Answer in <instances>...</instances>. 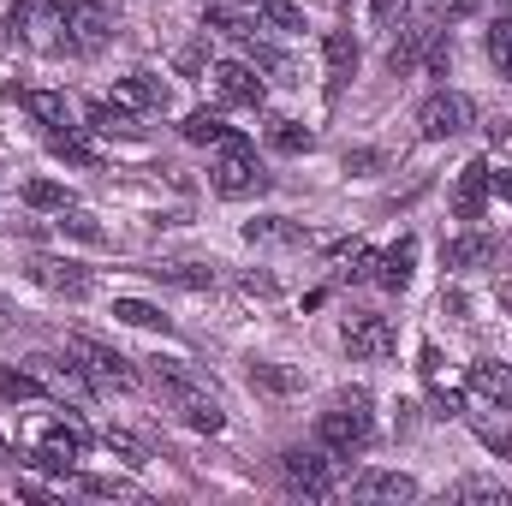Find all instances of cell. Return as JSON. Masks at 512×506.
Instances as JSON below:
<instances>
[{
    "label": "cell",
    "mask_w": 512,
    "mask_h": 506,
    "mask_svg": "<svg viewBox=\"0 0 512 506\" xmlns=\"http://www.w3.org/2000/svg\"><path fill=\"white\" fill-rule=\"evenodd\" d=\"M155 387H161V399L179 411L185 429H203V435H221V429H227V411H221L215 387L197 376L191 364H179V358H155Z\"/></svg>",
    "instance_id": "6da1fadb"
},
{
    "label": "cell",
    "mask_w": 512,
    "mask_h": 506,
    "mask_svg": "<svg viewBox=\"0 0 512 506\" xmlns=\"http://www.w3.org/2000/svg\"><path fill=\"white\" fill-rule=\"evenodd\" d=\"M370 435H376L370 393H340V399H334V411H322V417H316V441H322L334 459L364 453V447H370Z\"/></svg>",
    "instance_id": "7a4b0ae2"
},
{
    "label": "cell",
    "mask_w": 512,
    "mask_h": 506,
    "mask_svg": "<svg viewBox=\"0 0 512 506\" xmlns=\"http://www.w3.org/2000/svg\"><path fill=\"white\" fill-rule=\"evenodd\" d=\"M54 30H60L66 54H102L108 36H114V18H108L102 0H60L54 6Z\"/></svg>",
    "instance_id": "3957f363"
},
{
    "label": "cell",
    "mask_w": 512,
    "mask_h": 506,
    "mask_svg": "<svg viewBox=\"0 0 512 506\" xmlns=\"http://www.w3.org/2000/svg\"><path fill=\"white\" fill-rule=\"evenodd\" d=\"M66 358L84 370V381H90L96 393H131V387H137L131 358H120L114 346H102V340H90V334H72V340H66Z\"/></svg>",
    "instance_id": "277c9868"
},
{
    "label": "cell",
    "mask_w": 512,
    "mask_h": 506,
    "mask_svg": "<svg viewBox=\"0 0 512 506\" xmlns=\"http://www.w3.org/2000/svg\"><path fill=\"white\" fill-rule=\"evenodd\" d=\"M209 185L221 191V197H256V191H268V173H262V161H256V149L233 131L227 143H221V155H215V167H209Z\"/></svg>",
    "instance_id": "5b68a950"
},
{
    "label": "cell",
    "mask_w": 512,
    "mask_h": 506,
    "mask_svg": "<svg viewBox=\"0 0 512 506\" xmlns=\"http://www.w3.org/2000/svg\"><path fill=\"white\" fill-rule=\"evenodd\" d=\"M84 447H90V429H84V423H48V429L36 435V447H30V459H24V465L66 477V471L84 459Z\"/></svg>",
    "instance_id": "8992f818"
},
{
    "label": "cell",
    "mask_w": 512,
    "mask_h": 506,
    "mask_svg": "<svg viewBox=\"0 0 512 506\" xmlns=\"http://www.w3.org/2000/svg\"><path fill=\"white\" fill-rule=\"evenodd\" d=\"M280 483L292 495H304V501H328L334 495V459H328V447L322 453H304V447L280 453Z\"/></svg>",
    "instance_id": "52a82bcc"
},
{
    "label": "cell",
    "mask_w": 512,
    "mask_h": 506,
    "mask_svg": "<svg viewBox=\"0 0 512 506\" xmlns=\"http://www.w3.org/2000/svg\"><path fill=\"white\" fill-rule=\"evenodd\" d=\"M24 370L36 376V387H42L48 399H60V405H66V399H90V393H96L72 358H54V352H30V358H24Z\"/></svg>",
    "instance_id": "ba28073f"
},
{
    "label": "cell",
    "mask_w": 512,
    "mask_h": 506,
    "mask_svg": "<svg viewBox=\"0 0 512 506\" xmlns=\"http://www.w3.org/2000/svg\"><path fill=\"white\" fill-rule=\"evenodd\" d=\"M465 126H471V102L453 96V90H435V96L417 108V131H423V143H453Z\"/></svg>",
    "instance_id": "9c48e42d"
},
{
    "label": "cell",
    "mask_w": 512,
    "mask_h": 506,
    "mask_svg": "<svg viewBox=\"0 0 512 506\" xmlns=\"http://www.w3.org/2000/svg\"><path fill=\"white\" fill-rule=\"evenodd\" d=\"M24 274L42 286V292H60V298H90V268L84 262H72V256H30L24 262Z\"/></svg>",
    "instance_id": "30bf717a"
},
{
    "label": "cell",
    "mask_w": 512,
    "mask_h": 506,
    "mask_svg": "<svg viewBox=\"0 0 512 506\" xmlns=\"http://www.w3.org/2000/svg\"><path fill=\"white\" fill-rule=\"evenodd\" d=\"M399 346V334H393V322L387 316H370V310H352L346 316V352L352 358H364V364H376Z\"/></svg>",
    "instance_id": "8fae6325"
},
{
    "label": "cell",
    "mask_w": 512,
    "mask_h": 506,
    "mask_svg": "<svg viewBox=\"0 0 512 506\" xmlns=\"http://www.w3.org/2000/svg\"><path fill=\"white\" fill-rule=\"evenodd\" d=\"M435 42H441V30L429 24V18H417V24H405V36L387 48V72L393 78H405V72H417L429 54H435Z\"/></svg>",
    "instance_id": "7c38bea8"
},
{
    "label": "cell",
    "mask_w": 512,
    "mask_h": 506,
    "mask_svg": "<svg viewBox=\"0 0 512 506\" xmlns=\"http://www.w3.org/2000/svg\"><path fill=\"white\" fill-rule=\"evenodd\" d=\"M215 90H221V102H233V108H256V102L268 96V84H262V72H256L251 60H221V66H215Z\"/></svg>",
    "instance_id": "4fadbf2b"
},
{
    "label": "cell",
    "mask_w": 512,
    "mask_h": 506,
    "mask_svg": "<svg viewBox=\"0 0 512 506\" xmlns=\"http://www.w3.org/2000/svg\"><path fill=\"white\" fill-rule=\"evenodd\" d=\"M114 102H120V108H131V114H167L173 90H167V84H161L155 72H131V78H120Z\"/></svg>",
    "instance_id": "5bb4252c"
},
{
    "label": "cell",
    "mask_w": 512,
    "mask_h": 506,
    "mask_svg": "<svg viewBox=\"0 0 512 506\" xmlns=\"http://www.w3.org/2000/svg\"><path fill=\"white\" fill-rule=\"evenodd\" d=\"M489 203V161H465L459 167V185H453V215L459 221H477Z\"/></svg>",
    "instance_id": "9a60e30c"
},
{
    "label": "cell",
    "mask_w": 512,
    "mask_h": 506,
    "mask_svg": "<svg viewBox=\"0 0 512 506\" xmlns=\"http://www.w3.org/2000/svg\"><path fill=\"white\" fill-rule=\"evenodd\" d=\"M322 66H328V90H346L352 72H358V42L352 30H328L322 36Z\"/></svg>",
    "instance_id": "2e32d148"
},
{
    "label": "cell",
    "mask_w": 512,
    "mask_h": 506,
    "mask_svg": "<svg viewBox=\"0 0 512 506\" xmlns=\"http://www.w3.org/2000/svg\"><path fill=\"white\" fill-rule=\"evenodd\" d=\"M352 495H364V501H417V483L405 471H358Z\"/></svg>",
    "instance_id": "e0dca14e"
},
{
    "label": "cell",
    "mask_w": 512,
    "mask_h": 506,
    "mask_svg": "<svg viewBox=\"0 0 512 506\" xmlns=\"http://www.w3.org/2000/svg\"><path fill=\"white\" fill-rule=\"evenodd\" d=\"M411 262H417V245H411V239H399L393 251H382V256H376L370 280H376L382 292H405V286H411Z\"/></svg>",
    "instance_id": "ac0fdd59"
},
{
    "label": "cell",
    "mask_w": 512,
    "mask_h": 506,
    "mask_svg": "<svg viewBox=\"0 0 512 506\" xmlns=\"http://www.w3.org/2000/svg\"><path fill=\"white\" fill-rule=\"evenodd\" d=\"M495 233H483V227H471V233H459V239H447V268H483V262H495Z\"/></svg>",
    "instance_id": "d6986e66"
},
{
    "label": "cell",
    "mask_w": 512,
    "mask_h": 506,
    "mask_svg": "<svg viewBox=\"0 0 512 506\" xmlns=\"http://www.w3.org/2000/svg\"><path fill=\"white\" fill-rule=\"evenodd\" d=\"M471 393H483V399H501V405H512V364H495V358H477L471 364Z\"/></svg>",
    "instance_id": "ffe728a7"
},
{
    "label": "cell",
    "mask_w": 512,
    "mask_h": 506,
    "mask_svg": "<svg viewBox=\"0 0 512 506\" xmlns=\"http://www.w3.org/2000/svg\"><path fill=\"white\" fill-rule=\"evenodd\" d=\"M48 149H54L60 161H72V167H102V149H96L78 126H60L54 137H48Z\"/></svg>",
    "instance_id": "44dd1931"
},
{
    "label": "cell",
    "mask_w": 512,
    "mask_h": 506,
    "mask_svg": "<svg viewBox=\"0 0 512 506\" xmlns=\"http://www.w3.org/2000/svg\"><path fill=\"white\" fill-rule=\"evenodd\" d=\"M155 280H167V286H185V292H209L215 286V268L209 262H161V268H149Z\"/></svg>",
    "instance_id": "7402d4cb"
},
{
    "label": "cell",
    "mask_w": 512,
    "mask_h": 506,
    "mask_svg": "<svg viewBox=\"0 0 512 506\" xmlns=\"http://www.w3.org/2000/svg\"><path fill=\"white\" fill-rule=\"evenodd\" d=\"M179 137H185V143H227L233 126H227L221 114H209V108H191V114H185V126H179Z\"/></svg>",
    "instance_id": "603a6c76"
},
{
    "label": "cell",
    "mask_w": 512,
    "mask_h": 506,
    "mask_svg": "<svg viewBox=\"0 0 512 506\" xmlns=\"http://www.w3.org/2000/svg\"><path fill=\"white\" fill-rule=\"evenodd\" d=\"M245 239H251V245H304V227L268 215V221H245Z\"/></svg>",
    "instance_id": "cb8c5ba5"
},
{
    "label": "cell",
    "mask_w": 512,
    "mask_h": 506,
    "mask_svg": "<svg viewBox=\"0 0 512 506\" xmlns=\"http://www.w3.org/2000/svg\"><path fill=\"white\" fill-rule=\"evenodd\" d=\"M90 126L114 131V137H137V114L120 108V102H90Z\"/></svg>",
    "instance_id": "d4e9b609"
},
{
    "label": "cell",
    "mask_w": 512,
    "mask_h": 506,
    "mask_svg": "<svg viewBox=\"0 0 512 506\" xmlns=\"http://www.w3.org/2000/svg\"><path fill=\"white\" fill-rule=\"evenodd\" d=\"M24 203H30V209H48V215H66V209H72V191L54 185V179H30V185H24Z\"/></svg>",
    "instance_id": "484cf974"
},
{
    "label": "cell",
    "mask_w": 512,
    "mask_h": 506,
    "mask_svg": "<svg viewBox=\"0 0 512 506\" xmlns=\"http://www.w3.org/2000/svg\"><path fill=\"white\" fill-rule=\"evenodd\" d=\"M18 102H24V114H36L42 126H54V131L66 126V96H54V90H24Z\"/></svg>",
    "instance_id": "4316f807"
},
{
    "label": "cell",
    "mask_w": 512,
    "mask_h": 506,
    "mask_svg": "<svg viewBox=\"0 0 512 506\" xmlns=\"http://www.w3.org/2000/svg\"><path fill=\"white\" fill-rule=\"evenodd\" d=\"M251 381L262 393H298V387H304V376L286 370V364H251Z\"/></svg>",
    "instance_id": "83f0119b"
},
{
    "label": "cell",
    "mask_w": 512,
    "mask_h": 506,
    "mask_svg": "<svg viewBox=\"0 0 512 506\" xmlns=\"http://www.w3.org/2000/svg\"><path fill=\"white\" fill-rule=\"evenodd\" d=\"M268 143H274L280 155H310V143H316V137L298 126V120H274V126H268Z\"/></svg>",
    "instance_id": "f1b7e54d"
},
{
    "label": "cell",
    "mask_w": 512,
    "mask_h": 506,
    "mask_svg": "<svg viewBox=\"0 0 512 506\" xmlns=\"http://www.w3.org/2000/svg\"><path fill=\"white\" fill-rule=\"evenodd\" d=\"M114 316L131 322V328H161V334H167V316H161L155 304H143V298H114Z\"/></svg>",
    "instance_id": "f546056e"
},
{
    "label": "cell",
    "mask_w": 512,
    "mask_h": 506,
    "mask_svg": "<svg viewBox=\"0 0 512 506\" xmlns=\"http://www.w3.org/2000/svg\"><path fill=\"white\" fill-rule=\"evenodd\" d=\"M256 18H262L268 30H304V12H298V0H262V6H256Z\"/></svg>",
    "instance_id": "4dcf8cb0"
},
{
    "label": "cell",
    "mask_w": 512,
    "mask_h": 506,
    "mask_svg": "<svg viewBox=\"0 0 512 506\" xmlns=\"http://www.w3.org/2000/svg\"><path fill=\"white\" fill-rule=\"evenodd\" d=\"M203 30H215V36H251L256 24L245 12H233V6H209V12H203Z\"/></svg>",
    "instance_id": "1f68e13d"
},
{
    "label": "cell",
    "mask_w": 512,
    "mask_h": 506,
    "mask_svg": "<svg viewBox=\"0 0 512 506\" xmlns=\"http://www.w3.org/2000/svg\"><path fill=\"white\" fill-rule=\"evenodd\" d=\"M453 501H477V506H501L507 501V489L495 483V477H465L459 489H453Z\"/></svg>",
    "instance_id": "d6a6232c"
},
{
    "label": "cell",
    "mask_w": 512,
    "mask_h": 506,
    "mask_svg": "<svg viewBox=\"0 0 512 506\" xmlns=\"http://www.w3.org/2000/svg\"><path fill=\"white\" fill-rule=\"evenodd\" d=\"M489 60H495L501 78H512V18H495V30H489Z\"/></svg>",
    "instance_id": "836d02e7"
},
{
    "label": "cell",
    "mask_w": 512,
    "mask_h": 506,
    "mask_svg": "<svg viewBox=\"0 0 512 506\" xmlns=\"http://www.w3.org/2000/svg\"><path fill=\"white\" fill-rule=\"evenodd\" d=\"M78 489L84 495H102V501H131L137 495V483H126V477H78Z\"/></svg>",
    "instance_id": "e575fe53"
},
{
    "label": "cell",
    "mask_w": 512,
    "mask_h": 506,
    "mask_svg": "<svg viewBox=\"0 0 512 506\" xmlns=\"http://www.w3.org/2000/svg\"><path fill=\"white\" fill-rule=\"evenodd\" d=\"M0 393H6V399H48V393L36 387V376L24 370V364H18V370H0Z\"/></svg>",
    "instance_id": "d590c367"
},
{
    "label": "cell",
    "mask_w": 512,
    "mask_h": 506,
    "mask_svg": "<svg viewBox=\"0 0 512 506\" xmlns=\"http://www.w3.org/2000/svg\"><path fill=\"white\" fill-rule=\"evenodd\" d=\"M60 233H72V239H84V245H102V227H96L84 209H66V215H60Z\"/></svg>",
    "instance_id": "8d00e7d4"
},
{
    "label": "cell",
    "mask_w": 512,
    "mask_h": 506,
    "mask_svg": "<svg viewBox=\"0 0 512 506\" xmlns=\"http://www.w3.org/2000/svg\"><path fill=\"white\" fill-rule=\"evenodd\" d=\"M370 268H376V251H370V245H352V251H346V268H340V280H370Z\"/></svg>",
    "instance_id": "74e56055"
},
{
    "label": "cell",
    "mask_w": 512,
    "mask_h": 506,
    "mask_svg": "<svg viewBox=\"0 0 512 506\" xmlns=\"http://www.w3.org/2000/svg\"><path fill=\"white\" fill-rule=\"evenodd\" d=\"M102 441H108V453H120V459H126V465H149V453H143V447H137V441H131L126 429H108V435H102Z\"/></svg>",
    "instance_id": "f35d334b"
},
{
    "label": "cell",
    "mask_w": 512,
    "mask_h": 506,
    "mask_svg": "<svg viewBox=\"0 0 512 506\" xmlns=\"http://www.w3.org/2000/svg\"><path fill=\"white\" fill-rule=\"evenodd\" d=\"M370 18H376L382 30H393L399 18H411V0H370Z\"/></svg>",
    "instance_id": "ab89813d"
},
{
    "label": "cell",
    "mask_w": 512,
    "mask_h": 506,
    "mask_svg": "<svg viewBox=\"0 0 512 506\" xmlns=\"http://www.w3.org/2000/svg\"><path fill=\"white\" fill-rule=\"evenodd\" d=\"M245 298H274V274H245Z\"/></svg>",
    "instance_id": "60d3db41"
},
{
    "label": "cell",
    "mask_w": 512,
    "mask_h": 506,
    "mask_svg": "<svg viewBox=\"0 0 512 506\" xmlns=\"http://www.w3.org/2000/svg\"><path fill=\"white\" fill-rule=\"evenodd\" d=\"M435 12H441V18H471L477 0H435Z\"/></svg>",
    "instance_id": "b9f144b4"
},
{
    "label": "cell",
    "mask_w": 512,
    "mask_h": 506,
    "mask_svg": "<svg viewBox=\"0 0 512 506\" xmlns=\"http://www.w3.org/2000/svg\"><path fill=\"white\" fill-rule=\"evenodd\" d=\"M459 405H465L459 393H435V417H459Z\"/></svg>",
    "instance_id": "7bdbcfd3"
},
{
    "label": "cell",
    "mask_w": 512,
    "mask_h": 506,
    "mask_svg": "<svg viewBox=\"0 0 512 506\" xmlns=\"http://www.w3.org/2000/svg\"><path fill=\"white\" fill-rule=\"evenodd\" d=\"M477 435H483V447H495V453H512V441H507V435H501V429H489V423H483Z\"/></svg>",
    "instance_id": "ee69618b"
},
{
    "label": "cell",
    "mask_w": 512,
    "mask_h": 506,
    "mask_svg": "<svg viewBox=\"0 0 512 506\" xmlns=\"http://www.w3.org/2000/svg\"><path fill=\"white\" fill-rule=\"evenodd\" d=\"M489 185H495V191H501V197L512 203V173H489Z\"/></svg>",
    "instance_id": "f6af8a7d"
},
{
    "label": "cell",
    "mask_w": 512,
    "mask_h": 506,
    "mask_svg": "<svg viewBox=\"0 0 512 506\" xmlns=\"http://www.w3.org/2000/svg\"><path fill=\"white\" fill-rule=\"evenodd\" d=\"M239 6H262V0H239Z\"/></svg>",
    "instance_id": "bcb514c9"
},
{
    "label": "cell",
    "mask_w": 512,
    "mask_h": 506,
    "mask_svg": "<svg viewBox=\"0 0 512 506\" xmlns=\"http://www.w3.org/2000/svg\"><path fill=\"white\" fill-rule=\"evenodd\" d=\"M0 459H6V441H0Z\"/></svg>",
    "instance_id": "7dc6e473"
},
{
    "label": "cell",
    "mask_w": 512,
    "mask_h": 506,
    "mask_svg": "<svg viewBox=\"0 0 512 506\" xmlns=\"http://www.w3.org/2000/svg\"><path fill=\"white\" fill-rule=\"evenodd\" d=\"M507 6H512V0H507Z\"/></svg>",
    "instance_id": "c3c4849f"
}]
</instances>
